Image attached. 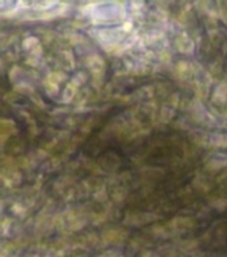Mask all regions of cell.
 <instances>
[{
  "label": "cell",
  "mask_w": 227,
  "mask_h": 257,
  "mask_svg": "<svg viewBox=\"0 0 227 257\" xmlns=\"http://www.w3.org/2000/svg\"><path fill=\"white\" fill-rule=\"evenodd\" d=\"M86 66L95 78H98V79L103 78L104 71H106V64H104V60L99 55H96V54L88 55L86 58Z\"/></svg>",
  "instance_id": "6da1fadb"
},
{
  "label": "cell",
  "mask_w": 227,
  "mask_h": 257,
  "mask_svg": "<svg viewBox=\"0 0 227 257\" xmlns=\"http://www.w3.org/2000/svg\"><path fill=\"white\" fill-rule=\"evenodd\" d=\"M23 47L24 50L30 54V56L32 58H40V54H42V46H40V42L36 39L35 36H28L23 40Z\"/></svg>",
  "instance_id": "7a4b0ae2"
},
{
  "label": "cell",
  "mask_w": 227,
  "mask_h": 257,
  "mask_svg": "<svg viewBox=\"0 0 227 257\" xmlns=\"http://www.w3.org/2000/svg\"><path fill=\"white\" fill-rule=\"evenodd\" d=\"M156 218H158V216H154L151 213H136V214H132L131 217H127L126 221L132 225H142L155 221Z\"/></svg>",
  "instance_id": "3957f363"
},
{
  "label": "cell",
  "mask_w": 227,
  "mask_h": 257,
  "mask_svg": "<svg viewBox=\"0 0 227 257\" xmlns=\"http://www.w3.org/2000/svg\"><path fill=\"white\" fill-rule=\"evenodd\" d=\"M175 44L180 52L190 54L191 51H194V42L186 34H182V35L178 36L175 40Z\"/></svg>",
  "instance_id": "277c9868"
},
{
  "label": "cell",
  "mask_w": 227,
  "mask_h": 257,
  "mask_svg": "<svg viewBox=\"0 0 227 257\" xmlns=\"http://www.w3.org/2000/svg\"><path fill=\"white\" fill-rule=\"evenodd\" d=\"M227 99V83H220L216 86L212 94V100L218 104H223Z\"/></svg>",
  "instance_id": "5b68a950"
},
{
  "label": "cell",
  "mask_w": 227,
  "mask_h": 257,
  "mask_svg": "<svg viewBox=\"0 0 227 257\" xmlns=\"http://www.w3.org/2000/svg\"><path fill=\"white\" fill-rule=\"evenodd\" d=\"M76 87H78V84H76L74 80L70 82V83L64 87L63 94H62V102H64V103H70V102L74 99V96H75Z\"/></svg>",
  "instance_id": "8992f818"
},
{
  "label": "cell",
  "mask_w": 227,
  "mask_h": 257,
  "mask_svg": "<svg viewBox=\"0 0 227 257\" xmlns=\"http://www.w3.org/2000/svg\"><path fill=\"white\" fill-rule=\"evenodd\" d=\"M207 141L208 145L214 148H227V136L224 134H211Z\"/></svg>",
  "instance_id": "52a82bcc"
}]
</instances>
